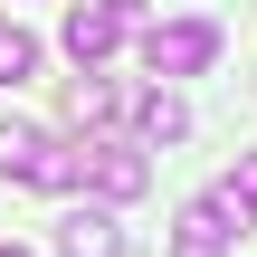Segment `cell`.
I'll return each instance as SVG.
<instances>
[{"label": "cell", "mask_w": 257, "mask_h": 257, "mask_svg": "<svg viewBox=\"0 0 257 257\" xmlns=\"http://www.w3.org/2000/svg\"><path fill=\"white\" fill-rule=\"evenodd\" d=\"M0 257H29V248H19V238H0Z\"/></svg>", "instance_id": "11"}, {"label": "cell", "mask_w": 257, "mask_h": 257, "mask_svg": "<svg viewBox=\"0 0 257 257\" xmlns=\"http://www.w3.org/2000/svg\"><path fill=\"white\" fill-rule=\"evenodd\" d=\"M57 38H67L76 67H105V57L134 38V0H67V29H57Z\"/></svg>", "instance_id": "4"}, {"label": "cell", "mask_w": 257, "mask_h": 257, "mask_svg": "<svg viewBox=\"0 0 257 257\" xmlns=\"http://www.w3.org/2000/svg\"><path fill=\"white\" fill-rule=\"evenodd\" d=\"M229 238H248V210H238L229 191H200V200L181 210V229H172V257H219Z\"/></svg>", "instance_id": "5"}, {"label": "cell", "mask_w": 257, "mask_h": 257, "mask_svg": "<svg viewBox=\"0 0 257 257\" xmlns=\"http://www.w3.org/2000/svg\"><path fill=\"white\" fill-rule=\"evenodd\" d=\"M57 257H124V229H114V210H105V200H76V210L57 219Z\"/></svg>", "instance_id": "6"}, {"label": "cell", "mask_w": 257, "mask_h": 257, "mask_svg": "<svg viewBox=\"0 0 257 257\" xmlns=\"http://www.w3.org/2000/svg\"><path fill=\"white\" fill-rule=\"evenodd\" d=\"M76 191H95L105 210H124V200L153 191V153L134 134H76Z\"/></svg>", "instance_id": "1"}, {"label": "cell", "mask_w": 257, "mask_h": 257, "mask_svg": "<svg viewBox=\"0 0 257 257\" xmlns=\"http://www.w3.org/2000/svg\"><path fill=\"white\" fill-rule=\"evenodd\" d=\"M219 191H229V200H238V210H248V219H257V153H238V172H229Z\"/></svg>", "instance_id": "10"}, {"label": "cell", "mask_w": 257, "mask_h": 257, "mask_svg": "<svg viewBox=\"0 0 257 257\" xmlns=\"http://www.w3.org/2000/svg\"><path fill=\"white\" fill-rule=\"evenodd\" d=\"M38 57H48V48H38L19 19H0V86H29V76H38Z\"/></svg>", "instance_id": "9"}, {"label": "cell", "mask_w": 257, "mask_h": 257, "mask_svg": "<svg viewBox=\"0 0 257 257\" xmlns=\"http://www.w3.org/2000/svg\"><path fill=\"white\" fill-rule=\"evenodd\" d=\"M181 134H191V105H181L172 86H143V95H134V143L162 153V143H181Z\"/></svg>", "instance_id": "7"}, {"label": "cell", "mask_w": 257, "mask_h": 257, "mask_svg": "<svg viewBox=\"0 0 257 257\" xmlns=\"http://www.w3.org/2000/svg\"><path fill=\"white\" fill-rule=\"evenodd\" d=\"M143 67L153 76H210L219 67V19H153L143 29Z\"/></svg>", "instance_id": "3"}, {"label": "cell", "mask_w": 257, "mask_h": 257, "mask_svg": "<svg viewBox=\"0 0 257 257\" xmlns=\"http://www.w3.org/2000/svg\"><path fill=\"white\" fill-rule=\"evenodd\" d=\"M0 181H19V191H76V143L0 114Z\"/></svg>", "instance_id": "2"}, {"label": "cell", "mask_w": 257, "mask_h": 257, "mask_svg": "<svg viewBox=\"0 0 257 257\" xmlns=\"http://www.w3.org/2000/svg\"><path fill=\"white\" fill-rule=\"evenodd\" d=\"M67 124H76V134H105V124H114V86H105L95 67L67 76Z\"/></svg>", "instance_id": "8"}]
</instances>
